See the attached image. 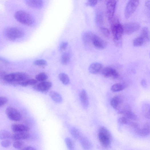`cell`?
Wrapping results in <instances>:
<instances>
[{"label": "cell", "instance_id": "20", "mask_svg": "<svg viewBox=\"0 0 150 150\" xmlns=\"http://www.w3.org/2000/svg\"><path fill=\"white\" fill-rule=\"evenodd\" d=\"M121 113L128 119L135 120L137 119V115L129 109L124 110L121 112Z\"/></svg>", "mask_w": 150, "mask_h": 150}, {"label": "cell", "instance_id": "46", "mask_svg": "<svg viewBox=\"0 0 150 150\" xmlns=\"http://www.w3.org/2000/svg\"><path fill=\"white\" fill-rule=\"evenodd\" d=\"M141 84L144 88H146L147 86V82L145 80H143L141 81Z\"/></svg>", "mask_w": 150, "mask_h": 150}, {"label": "cell", "instance_id": "26", "mask_svg": "<svg viewBox=\"0 0 150 150\" xmlns=\"http://www.w3.org/2000/svg\"><path fill=\"white\" fill-rule=\"evenodd\" d=\"M37 81L34 79H28L25 81L19 82L18 84L23 87H26L29 85H36Z\"/></svg>", "mask_w": 150, "mask_h": 150}, {"label": "cell", "instance_id": "32", "mask_svg": "<svg viewBox=\"0 0 150 150\" xmlns=\"http://www.w3.org/2000/svg\"><path fill=\"white\" fill-rule=\"evenodd\" d=\"M95 20L96 23L98 25H101L104 22V17L103 13L101 12H98L96 14Z\"/></svg>", "mask_w": 150, "mask_h": 150}, {"label": "cell", "instance_id": "6", "mask_svg": "<svg viewBox=\"0 0 150 150\" xmlns=\"http://www.w3.org/2000/svg\"><path fill=\"white\" fill-rule=\"evenodd\" d=\"M139 4L138 1H130L125 7V15L126 19L129 18L134 13Z\"/></svg>", "mask_w": 150, "mask_h": 150}, {"label": "cell", "instance_id": "22", "mask_svg": "<svg viewBox=\"0 0 150 150\" xmlns=\"http://www.w3.org/2000/svg\"><path fill=\"white\" fill-rule=\"evenodd\" d=\"M50 96L52 99L56 103H60L62 101L61 96L57 92L51 91L50 92Z\"/></svg>", "mask_w": 150, "mask_h": 150}, {"label": "cell", "instance_id": "2", "mask_svg": "<svg viewBox=\"0 0 150 150\" xmlns=\"http://www.w3.org/2000/svg\"><path fill=\"white\" fill-rule=\"evenodd\" d=\"M4 81L11 84L18 83L28 80V75L24 73L18 72L3 75Z\"/></svg>", "mask_w": 150, "mask_h": 150}, {"label": "cell", "instance_id": "28", "mask_svg": "<svg viewBox=\"0 0 150 150\" xmlns=\"http://www.w3.org/2000/svg\"><path fill=\"white\" fill-rule=\"evenodd\" d=\"M70 56L69 53L65 52L62 55L61 58V63L64 65H66L70 62Z\"/></svg>", "mask_w": 150, "mask_h": 150}, {"label": "cell", "instance_id": "5", "mask_svg": "<svg viewBox=\"0 0 150 150\" xmlns=\"http://www.w3.org/2000/svg\"><path fill=\"white\" fill-rule=\"evenodd\" d=\"M5 37L11 40H15L22 37L24 35L23 31L20 29L10 27L6 28L4 31Z\"/></svg>", "mask_w": 150, "mask_h": 150}, {"label": "cell", "instance_id": "43", "mask_svg": "<svg viewBox=\"0 0 150 150\" xmlns=\"http://www.w3.org/2000/svg\"><path fill=\"white\" fill-rule=\"evenodd\" d=\"M98 1H88L86 5L87 6L93 7L97 4Z\"/></svg>", "mask_w": 150, "mask_h": 150}, {"label": "cell", "instance_id": "4", "mask_svg": "<svg viewBox=\"0 0 150 150\" xmlns=\"http://www.w3.org/2000/svg\"><path fill=\"white\" fill-rule=\"evenodd\" d=\"M15 19L21 23L28 26L33 25L35 19L30 14L23 10H19L15 14Z\"/></svg>", "mask_w": 150, "mask_h": 150}, {"label": "cell", "instance_id": "39", "mask_svg": "<svg viewBox=\"0 0 150 150\" xmlns=\"http://www.w3.org/2000/svg\"><path fill=\"white\" fill-rule=\"evenodd\" d=\"M129 125L134 128L136 133L138 134L141 129L139 125L137 123L131 122V121L130 122Z\"/></svg>", "mask_w": 150, "mask_h": 150}, {"label": "cell", "instance_id": "17", "mask_svg": "<svg viewBox=\"0 0 150 150\" xmlns=\"http://www.w3.org/2000/svg\"><path fill=\"white\" fill-rule=\"evenodd\" d=\"M26 4L29 7L31 8L39 9L43 5L44 3L42 1H31L28 0L25 1Z\"/></svg>", "mask_w": 150, "mask_h": 150}, {"label": "cell", "instance_id": "31", "mask_svg": "<svg viewBox=\"0 0 150 150\" xmlns=\"http://www.w3.org/2000/svg\"><path fill=\"white\" fill-rule=\"evenodd\" d=\"M145 41L141 36L136 38L134 40L133 45L134 46L139 47L143 45Z\"/></svg>", "mask_w": 150, "mask_h": 150}, {"label": "cell", "instance_id": "48", "mask_svg": "<svg viewBox=\"0 0 150 150\" xmlns=\"http://www.w3.org/2000/svg\"><path fill=\"white\" fill-rule=\"evenodd\" d=\"M149 15H150V14H149Z\"/></svg>", "mask_w": 150, "mask_h": 150}, {"label": "cell", "instance_id": "37", "mask_svg": "<svg viewBox=\"0 0 150 150\" xmlns=\"http://www.w3.org/2000/svg\"><path fill=\"white\" fill-rule=\"evenodd\" d=\"M35 65L41 67H44L47 65L46 61L44 60H39L35 61L34 62Z\"/></svg>", "mask_w": 150, "mask_h": 150}, {"label": "cell", "instance_id": "10", "mask_svg": "<svg viewBox=\"0 0 150 150\" xmlns=\"http://www.w3.org/2000/svg\"><path fill=\"white\" fill-rule=\"evenodd\" d=\"M116 3L117 1H109L106 3L107 14L110 21L114 17Z\"/></svg>", "mask_w": 150, "mask_h": 150}, {"label": "cell", "instance_id": "35", "mask_svg": "<svg viewBox=\"0 0 150 150\" xmlns=\"http://www.w3.org/2000/svg\"><path fill=\"white\" fill-rule=\"evenodd\" d=\"M25 145L24 142L21 141H16L13 144V147L15 149H20L23 148Z\"/></svg>", "mask_w": 150, "mask_h": 150}, {"label": "cell", "instance_id": "12", "mask_svg": "<svg viewBox=\"0 0 150 150\" xmlns=\"http://www.w3.org/2000/svg\"><path fill=\"white\" fill-rule=\"evenodd\" d=\"M92 44L96 48L99 49H104L107 45L106 41L95 35L93 39Z\"/></svg>", "mask_w": 150, "mask_h": 150}, {"label": "cell", "instance_id": "23", "mask_svg": "<svg viewBox=\"0 0 150 150\" xmlns=\"http://www.w3.org/2000/svg\"><path fill=\"white\" fill-rule=\"evenodd\" d=\"M127 87L125 84L117 83L113 85L111 87V90L113 92H117L122 91Z\"/></svg>", "mask_w": 150, "mask_h": 150}, {"label": "cell", "instance_id": "38", "mask_svg": "<svg viewBox=\"0 0 150 150\" xmlns=\"http://www.w3.org/2000/svg\"><path fill=\"white\" fill-rule=\"evenodd\" d=\"M101 31L102 34L104 37L108 38L110 36V32L108 28L102 27L101 28Z\"/></svg>", "mask_w": 150, "mask_h": 150}, {"label": "cell", "instance_id": "29", "mask_svg": "<svg viewBox=\"0 0 150 150\" xmlns=\"http://www.w3.org/2000/svg\"><path fill=\"white\" fill-rule=\"evenodd\" d=\"M70 132L73 137L77 140H80L82 136L80 132L76 128H72Z\"/></svg>", "mask_w": 150, "mask_h": 150}, {"label": "cell", "instance_id": "19", "mask_svg": "<svg viewBox=\"0 0 150 150\" xmlns=\"http://www.w3.org/2000/svg\"><path fill=\"white\" fill-rule=\"evenodd\" d=\"M94 35L90 31L85 32L82 35V39L85 44L88 45L92 43Z\"/></svg>", "mask_w": 150, "mask_h": 150}, {"label": "cell", "instance_id": "30", "mask_svg": "<svg viewBox=\"0 0 150 150\" xmlns=\"http://www.w3.org/2000/svg\"><path fill=\"white\" fill-rule=\"evenodd\" d=\"M12 135L8 131L3 130L0 132V139L1 140H5L11 138Z\"/></svg>", "mask_w": 150, "mask_h": 150}, {"label": "cell", "instance_id": "33", "mask_svg": "<svg viewBox=\"0 0 150 150\" xmlns=\"http://www.w3.org/2000/svg\"><path fill=\"white\" fill-rule=\"evenodd\" d=\"M143 112L147 118L150 119V105L147 104L143 107Z\"/></svg>", "mask_w": 150, "mask_h": 150}, {"label": "cell", "instance_id": "15", "mask_svg": "<svg viewBox=\"0 0 150 150\" xmlns=\"http://www.w3.org/2000/svg\"><path fill=\"white\" fill-rule=\"evenodd\" d=\"M12 129L15 133L28 132L30 128L28 126L21 124H15L12 125Z\"/></svg>", "mask_w": 150, "mask_h": 150}, {"label": "cell", "instance_id": "25", "mask_svg": "<svg viewBox=\"0 0 150 150\" xmlns=\"http://www.w3.org/2000/svg\"><path fill=\"white\" fill-rule=\"evenodd\" d=\"M141 36L145 42H150V30L147 27H145L143 29Z\"/></svg>", "mask_w": 150, "mask_h": 150}, {"label": "cell", "instance_id": "21", "mask_svg": "<svg viewBox=\"0 0 150 150\" xmlns=\"http://www.w3.org/2000/svg\"><path fill=\"white\" fill-rule=\"evenodd\" d=\"M150 133V124L149 123H146L142 129H141L138 133L140 136L145 137L148 135Z\"/></svg>", "mask_w": 150, "mask_h": 150}, {"label": "cell", "instance_id": "41", "mask_svg": "<svg viewBox=\"0 0 150 150\" xmlns=\"http://www.w3.org/2000/svg\"><path fill=\"white\" fill-rule=\"evenodd\" d=\"M11 144V141L8 139L4 140L1 143L2 146L4 148H7L9 147Z\"/></svg>", "mask_w": 150, "mask_h": 150}, {"label": "cell", "instance_id": "14", "mask_svg": "<svg viewBox=\"0 0 150 150\" xmlns=\"http://www.w3.org/2000/svg\"><path fill=\"white\" fill-rule=\"evenodd\" d=\"M102 64L98 62H94L90 66L89 70L92 74H96L101 73L104 68Z\"/></svg>", "mask_w": 150, "mask_h": 150}, {"label": "cell", "instance_id": "11", "mask_svg": "<svg viewBox=\"0 0 150 150\" xmlns=\"http://www.w3.org/2000/svg\"><path fill=\"white\" fill-rule=\"evenodd\" d=\"M52 83L49 82H43L36 84L34 87V89L41 92H47L51 88Z\"/></svg>", "mask_w": 150, "mask_h": 150}, {"label": "cell", "instance_id": "16", "mask_svg": "<svg viewBox=\"0 0 150 150\" xmlns=\"http://www.w3.org/2000/svg\"><path fill=\"white\" fill-rule=\"evenodd\" d=\"M30 134L28 132L15 133L12 135L11 138L15 141H21L27 140L30 137Z\"/></svg>", "mask_w": 150, "mask_h": 150}, {"label": "cell", "instance_id": "42", "mask_svg": "<svg viewBox=\"0 0 150 150\" xmlns=\"http://www.w3.org/2000/svg\"><path fill=\"white\" fill-rule=\"evenodd\" d=\"M8 101V99L4 96L0 98V106L2 107L6 104Z\"/></svg>", "mask_w": 150, "mask_h": 150}, {"label": "cell", "instance_id": "45", "mask_svg": "<svg viewBox=\"0 0 150 150\" xmlns=\"http://www.w3.org/2000/svg\"><path fill=\"white\" fill-rule=\"evenodd\" d=\"M21 150H37L34 147L31 146H27L25 147Z\"/></svg>", "mask_w": 150, "mask_h": 150}, {"label": "cell", "instance_id": "34", "mask_svg": "<svg viewBox=\"0 0 150 150\" xmlns=\"http://www.w3.org/2000/svg\"><path fill=\"white\" fill-rule=\"evenodd\" d=\"M36 78L37 81L44 82L48 78V76L45 73L42 72L38 74L36 76Z\"/></svg>", "mask_w": 150, "mask_h": 150}, {"label": "cell", "instance_id": "8", "mask_svg": "<svg viewBox=\"0 0 150 150\" xmlns=\"http://www.w3.org/2000/svg\"><path fill=\"white\" fill-rule=\"evenodd\" d=\"M140 27V25L136 23L125 24L123 26L124 33L127 35H131L139 30Z\"/></svg>", "mask_w": 150, "mask_h": 150}, {"label": "cell", "instance_id": "13", "mask_svg": "<svg viewBox=\"0 0 150 150\" xmlns=\"http://www.w3.org/2000/svg\"><path fill=\"white\" fill-rule=\"evenodd\" d=\"M79 98L82 106L85 109L88 108L89 105L87 93L85 90H83L79 94Z\"/></svg>", "mask_w": 150, "mask_h": 150}, {"label": "cell", "instance_id": "24", "mask_svg": "<svg viewBox=\"0 0 150 150\" xmlns=\"http://www.w3.org/2000/svg\"><path fill=\"white\" fill-rule=\"evenodd\" d=\"M121 99L118 96H115L111 100V105L113 108L117 109L121 103Z\"/></svg>", "mask_w": 150, "mask_h": 150}, {"label": "cell", "instance_id": "18", "mask_svg": "<svg viewBox=\"0 0 150 150\" xmlns=\"http://www.w3.org/2000/svg\"><path fill=\"white\" fill-rule=\"evenodd\" d=\"M80 140L82 147L85 150L91 149L92 148V145L87 138L82 136Z\"/></svg>", "mask_w": 150, "mask_h": 150}, {"label": "cell", "instance_id": "7", "mask_svg": "<svg viewBox=\"0 0 150 150\" xmlns=\"http://www.w3.org/2000/svg\"><path fill=\"white\" fill-rule=\"evenodd\" d=\"M6 114L11 120L15 121H19L21 119V115L19 112L12 107H9L6 110Z\"/></svg>", "mask_w": 150, "mask_h": 150}, {"label": "cell", "instance_id": "1", "mask_svg": "<svg viewBox=\"0 0 150 150\" xmlns=\"http://www.w3.org/2000/svg\"><path fill=\"white\" fill-rule=\"evenodd\" d=\"M110 21L114 43L117 47H121L122 45V37L124 33L123 26L120 23L117 17H113Z\"/></svg>", "mask_w": 150, "mask_h": 150}, {"label": "cell", "instance_id": "44", "mask_svg": "<svg viewBox=\"0 0 150 150\" xmlns=\"http://www.w3.org/2000/svg\"><path fill=\"white\" fill-rule=\"evenodd\" d=\"M68 45V44L67 42H63L61 44L60 47V50L62 51L65 50Z\"/></svg>", "mask_w": 150, "mask_h": 150}, {"label": "cell", "instance_id": "27", "mask_svg": "<svg viewBox=\"0 0 150 150\" xmlns=\"http://www.w3.org/2000/svg\"><path fill=\"white\" fill-rule=\"evenodd\" d=\"M59 78L60 81L64 85H68L70 83V80L69 77L65 73H60L59 75Z\"/></svg>", "mask_w": 150, "mask_h": 150}, {"label": "cell", "instance_id": "9", "mask_svg": "<svg viewBox=\"0 0 150 150\" xmlns=\"http://www.w3.org/2000/svg\"><path fill=\"white\" fill-rule=\"evenodd\" d=\"M105 77L116 79L119 77L118 73L114 69L109 67L104 68L101 72Z\"/></svg>", "mask_w": 150, "mask_h": 150}, {"label": "cell", "instance_id": "36", "mask_svg": "<svg viewBox=\"0 0 150 150\" xmlns=\"http://www.w3.org/2000/svg\"><path fill=\"white\" fill-rule=\"evenodd\" d=\"M65 141L68 149L70 150H73L74 145L71 139L69 137H67L65 139Z\"/></svg>", "mask_w": 150, "mask_h": 150}, {"label": "cell", "instance_id": "47", "mask_svg": "<svg viewBox=\"0 0 150 150\" xmlns=\"http://www.w3.org/2000/svg\"><path fill=\"white\" fill-rule=\"evenodd\" d=\"M146 6L150 9V1H147L145 3Z\"/></svg>", "mask_w": 150, "mask_h": 150}, {"label": "cell", "instance_id": "40", "mask_svg": "<svg viewBox=\"0 0 150 150\" xmlns=\"http://www.w3.org/2000/svg\"><path fill=\"white\" fill-rule=\"evenodd\" d=\"M119 122L121 124H129L130 121L124 116L120 118L119 119Z\"/></svg>", "mask_w": 150, "mask_h": 150}, {"label": "cell", "instance_id": "3", "mask_svg": "<svg viewBox=\"0 0 150 150\" xmlns=\"http://www.w3.org/2000/svg\"><path fill=\"white\" fill-rule=\"evenodd\" d=\"M99 141L104 147H108L110 146L112 141V136L108 129L104 127L100 128L98 132Z\"/></svg>", "mask_w": 150, "mask_h": 150}]
</instances>
